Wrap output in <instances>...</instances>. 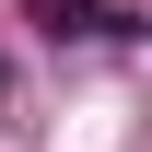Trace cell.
<instances>
[{
  "label": "cell",
  "mask_w": 152,
  "mask_h": 152,
  "mask_svg": "<svg viewBox=\"0 0 152 152\" xmlns=\"http://www.w3.org/2000/svg\"><path fill=\"white\" fill-rule=\"evenodd\" d=\"M35 12H47V35H117L105 0H35Z\"/></svg>",
  "instance_id": "cell-1"
}]
</instances>
